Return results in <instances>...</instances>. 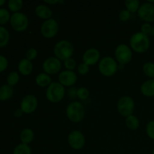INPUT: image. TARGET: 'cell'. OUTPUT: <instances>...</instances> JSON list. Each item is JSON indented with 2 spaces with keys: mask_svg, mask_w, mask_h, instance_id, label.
Returning <instances> with one entry per match:
<instances>
[{
  "mask_svg": "<svg viewBox=\"0 0 154 154\" xmlns=\"http://www.w3.org/2000/svg\"><path fill=\"white\" fill-rule=\"evenodd\" d=\"M129 45L132 51L138 54H143L147 52L150 48V38L141 32H138L131 36L129 39Z\"/></svg>",
  "mask_w": 154,
  "mask_h": 154,
  "instance_id": "cell-1",
  "label": "cell"
},
{
  "mask_svg": "<svg viewBox=\"0 0 154 154\" xmlns=\"http://www.w3.org/2000/svg\"><path fill=\"white\" fill-rule=\"evenodd\" d=\"M55 57L61 61H66L69 58H72L74 54L73 45L68 40H61L57 42L54 48Z\"/></svg>",
  "mask_w": 154,
  "mask_h": 154,
  "instance_id": "cell-2",
  "label": "cell"
},
{
  "mask_svg": "<svg viewBox=\"0 0 154 154\" xmlns=\"http://www.w3.org/2000/svg\"><path fill=\"white\" fill-rule=\"evenodd\" d=\"M66 114L69 120L72 123H80L85 115V109L81 102H72L66 107Z\"/></svg>",
  "mask_w": 154,
  "mask_h": 154,
  "instance_id": "cell-3",
  "label": "cell"
},
{
  "mask_svg": "<svg viewBox=\"0 0 154 154\" xmlns=\"http://www.w3.org/2000/svg\"><path fill=\"white\" fill-rule=\"evenodd\" d=\"M65 94H66L65 87L60 82L54 81L48 86L46 90L47 99L53 103H58L63 100Z\"/></svg>",
  "mask_w": 154,
  "mask_h": 154,
  "instance_id": "cell-4",
  "label": "cell"
},
{
  "mask_svg": "<svg viewBox=\"0 0 154 154\" xmlns=\"http://www.w3.org/2000/svg\"><path fill=\"white\" fill-rule=\"evenodd\" d=\"M118 69L117 61L111 57H105L99 60V70L102 75L111 77L115 75Z\"/></svg>",
  "mask_w": 154,
  "mask_h": 154,
  "instance_id": "cell-5",
  "label": "cell"
},
{
  "mask_svg": "<svg viewBox=\"0 0 154 154\" xmlns=\"http://www.w3.org/2000/svg\"><path fill=\"white\" fill-rule=\"evenodd\" d=\"M135 110V101L129 96H124L120 98L117 102V111L123 117H127L132 115Z\"/></svg>",
  "mask_w": 154,
  "mask_h": 154,
  "instance_id": "cell-6",
  "label": "cell"
},
{
  "mask_svg": "<svg viewBox=\"0 0 154 154\" xmlns=\"http://www.w3.org/2000/svg\"><path fill=\"white\" fill-rule=\"evenodd\" d=\"M116 60L121 65L128 64L132 61V51L130 47L125 44H120L116 48L115 52Z\"/></svg>",
  "mask_w": 154,
  "mask_h": 154,
  "instance_id": "cell-7",
  "label": "cell"
},
{
  "mask_svg": "<svg viewBox=\"0 0 154 154\" xmlns=\"http://www.w3.org/2000/svg\"><path fill=\"white\" fill-rule=\"evenodd\" d=\"M11 26L17 32H23L29 26V19L22 12H16L11 16Z\"/></svg>",
  "mask_w": 154,
  "mask_h": 154,
  "instance_id": "cell-8",
  "label": "cell"
},
{
  "mask_svg": "<svg viewBox=\"0 0 154 154\" xmlns=\"http://www.w3.org/2000/svg\"><path fill=\"white\" fill-rule=\"evenodd\" d=\"M58 31L59 23L54 18L45 20L41 26V33L45 38H52L56 36Z\"/></svg>",
  "mask_w": 154,
  "mask_h": 154,
  "instance_id": "cell-9",
  "label": "cell"
},
{
  "mask_svg": "<svg viewBox=\"0 0 154 154\" xmlns=\"http://www.w3.org/2000/svg\"><path fill=\"white\" fill-rule=\"evenodd\" d=\"M138 15L141 20L145 23L154 22V4L147 2L140 5Z\"/></svg>",
  "mask_w": 154,
  "mask_h": 154,
  "instance_id": "cell-10",
  "label": "cell"
},
{
  "mask_svg": "<svg viewBox=\"0 0 154 154\" xmlns=\"http://www.w3.org/2000/svg\"><path fill=\"white\" fill-rule=\"evenodd\" d=\"M69 146L74 150H81L85 145V137L80 130H74L68 136Z\"/></svg>",
  "mask_w": 154,
  "mask_h": 154,
  "instance_id": "cell-11",
  "label": "cell"
},
{
  "mask_svg": "<svg viewBox=\"0 0 154 154\" xmlns=\"http://www.w3.org/2000/svg\"><path fill=\"white\" fill-rule=\"evenodd\" d=\"M42 68L45 73L48 75H56L62 68V63L55 57H48L44 61Z\"/></svg>",
  "mask_w": 154,
  "mask_h": 154,
  "instance_id": "cell-12",
  "label": "cell"
},
{
  "mask_svg": "<svg viewBox=\"0 0 154 154\" xmlns=\"http://www.w3.org/2000/svg\"><path fill=\"white\" fill-rule=\"evenodd\" d=\"M38 107V99L34 95L29 94L23 98L20 103V109L25 114H32Z\"/></svg>",
  "mask_w": 154,
  "mask_h": 154,
  "instance_id": "cell-13",
  "label": "cell"
},
{
  "mask_svg": "<svg viewBox=\"0 0 154 154\" xmlns=\"http://www.w3.org/2000/svg\"><path fill=\"white\" fill-rule=\"evenodd\" d=\"M58 79L59 82L64 87H72L78 81V76L73 71L64 70L60 72Z\"/></svg>",
  "mask_w": 154,
  "mask_h": 154,
  "instance_id": "cell-14",
  "label": "cell"
},
{
  "mask_svg": "<svg viewBox=\"0 0 154 154\" xmlns=\"http://www.w3.org/2000/svg\"><path fill=\"white\" fill-rule=\"evenodd\" d=\"M100 60V52L96 48H89L84 53L82 57L83 63L90 66H93Z\"/></svg>",
  "mask_w": 154,
  "mask_h": 154,
  "instance_id": "cell-15",
  "label": "cell"
},
{
  "mask_svg": "<svg viewBox=\"0 0 154 154\" xmlns=\"http://www.w3.org/2000/svg\"><path fill=\"white\" fill-rule=\"evenodd\" d=\"M35 14L38 17L45 20H47L48 19H51V17L53 16L52 10L48 5L43 4L38 5L35 8Z\"/></svg>",
  "mask_w": 154,
  "mask_h": 154,
  "instance_id": "cell-16",
  "label": "cell"
},
{
  "mask_svg": "<svg viewBox=\"0 0 154 154\" xmlns=\"http://www.w3.org/2000/svg\"><path fill=\"white\" fill-rule=\"evenodd\" d=\"M33 70V65L31 61L26 58L22 59L18 63V71L23 75H29L32 73Z\"/></svg>",
  "mask_w": 154,
  "mask_h": 154,
  "instance_id": "cell-17",
  "label": "cell"
},
{
  "mask_svg": "<svg viewBox=\"0 0 154 154\" xmlns=\"http://www.w3.org/2000/svg\"><path fill=\"white\" fill-rule=\"evenodd\" d=\"M141 92L146 97H154V79L144 81L141 86Z\"/></svg>",
  "mask_w": 154,
  "mask_h": 154,
  "instance_id": "cell-18",
  "label": "cell"
},
{
  "mask_svg": "<svg viewBox=\"0 0 154 154\" xmlns=\"http://www.w3.org/2000/svg\"><path fill=\"white\" fill-rule=\"evenodd\" d=\"M35 83L38 87H48L52 83L51 76L46 73H40L36 76Z\"/></svg>",
  "mask_w": 154,
  "mask_h": 154,
  "instance_id": "cell-19",
  "label": "cell"
},
{
  "mask_svg": "<svg viewBox=\"0 0 154 154\" xmlns=\"http://www.w3.org/2000/svg\"><path fill=\"white\" fill-rule=\"evenodd\" d=\"M13 94L14 90L12 87H10L8 84L0 87V100H8L13 96Z\"/></svg>",
  "mask_w": 154,
  "mask_h": 154,
  "instance_id": "cell-20",
  "label": "cell"
},
{
  "mask_svg": "<svg viewBox=\"0 0 154 154\" xmlns=\"http://www.w3.org/2000/svg\"><path fill=\"white\" fill-rule=\"evenodd\" d=\"M34 137V132L31 129L26 128V129H24L23 130H22L20 138V141H22L23 144H28L33 141Z\"/></svg>",
  "mask_w": 154,
  "mask_h": 154,
  "instance_id": "cell-21",
  "label": "cell"
},
{
  "mask_svg": "<svg viewBox=\"0 0 154 154\" xmlns=\"http://www.w3.org/2000/svg\"><path fill=\"white\" fill-rule=\"evenodd\" d=\"M125 123H126L128 129H129L130 130H136L140 126L139 119L133 114L126 117Z\"/></svg>",
  "mask_w": 154,
  "mask_h": 154,
  "instance_id": "cell-22",
  "label": "cell"
},
{
  "mask_svg": "<svg viewBox=\"0 0 154 154\" xmlns=\"http://www.w3.org/2000/svg\"><path fill=\"white\" fill-rule=\"evenodd\" d=\"M10 35L5 27L0 26V48L6 46L9 42Z\"/></svg>",
  "mask_w": 154,
  "mask_h": 154,
  "instance_id": "cell-23",
  "label": "cell"
},
{
  "mask_svg": "<svg viewBox=\"0 0 154 154\" xmlns=\"http://www.w3.org/2000/svg\"><path fill=\"white\" fill-rule=\"evenodd\" d=\"M125 5L126 10L129 11L130 13H135L139 9L140 2L138 0H126L125 1Z\"/></svg>",
  "mask_w": 154,
  "mask_h": 154,
  "instance_id": "cell-24",
  "label": "cell"
},
{
  "mask_svg": "<svg viewBox=\"0 0 154 154\" xmlns=\"http://www.w3.org/2000/svg\"><path fill=\"white\" fill-rule=\"evenodd\" d=\"M143 72L146 76L154 79V63L147 62L143 65Z\"/></svg>",
  "mask_w": 154,
  "mask_h": 154,
  "instance_id": "cell-25",
  "label": "cell"
},
{
  "mask_svg": "<svg viewBox=\"0 0 154 154\" xmlns=\"http://www.w3.org/2000/svg\"><path fill=\"white\" fill-rule=\"evenodd\" d=\"M13 154H32L31 147L26 144H18L13 151Z\"/></svg>",
  "mask_w": 154,
  "mask_h": 154,
  "instance_id": "cell-26",
  "label": "cell"
},
{
  "mask_svg": "<svg viewBox=\"0 0 154 154\" xmlns=\"http://www.w3.org/2000/svg\"><path fill=\"white\" fill-rule=\"evenodd\" d=\"M23 5V2L22 0H9L8 3V6L10 11H13L14 13L18 12Z\"/></svg>",
  "mask_w": 154,
  "mask_h": 154,
  "instance_id": "cell-27",
  "label": "cell"
},
{
  "mask_svg": "<svg viewBox=\"0 0 154 154\" xmlns=\"http://www.w3.org/2000/svg\"><path fill=\"white\" fill-rule=\"evenodd\" d=\"M20 79V76L17 72H11L8 74L7 76V83L8 85L10 87L15 86L18 83Z\"/></svg>",
  "mask_w": 154,
  "mask_h": 154,
  "instance_id": "cell-28",
  "label": "cell"
},
{
  "mask_svg": "<svg viewBox=\"0 0 154 154\" xmlns=\"http://www.w3.org/2000/svg\"><path fill=\"white\" fill-rule=\"evenodd\" d=\"M10 19L11 16L8 11L5 8H0V25L7 23Z\"/></svg>",
  "mask_w": 154,
  "mask_h": 154,
  "instance_id": "cell-29",
  "label": "cell"
},
{
  "mask_svg": "<svg viewBox=\"0 0 154 154\" xmlns=\"http://www.w3.org/2000/svg\"><path fill=\"white\" fill-rule=\"evenodd\" d=\"M90 96V91L87 87H81L78 89L77 91V97L79 98L81 100H86Z\"/></svg>",
  "mask_w": 154,
  "mask_h": 154,
  "instance_id": "cell-30",
  "label": "cell"
},
{
  "mask_svg": "<svg viewBox=\"0 0 154 154\" xmlns=\"http://www.w3.org/2000/svg\"><path fill=\"white\" fill-rule=\"evenodd\" d=\"M146 133L147 136L154 140V120H150L146 126Z\"/></svg>",
  "mask_w": 154,
  "mask_h": 154,
  "instance_id": "cell-31",
  "label": "cell"
},
{
  "mask_svg": "<svg viewBox=\"0 0 154 154\" xmlns=\"http://www.w3.org/2000/svg\"><path fill=\"white\" fill-rule=\"evenodd\" d=\"M76 62L73 58H69L64 61V66L67 70L73 71L76 67Z\"/></svg>",
  "mask_w": 154,
  "mask_h": 154,
  "instance_id": "cell-32",
  "label": "cell"
},
{
  "mask_svg": "<svg viewBox=\"0 0 154 154\" xmlns=\"http://www.w3.org/2000/svg\"><path fill=\"white\" fill-rule=\"evenodd\" d=\"M38 56V51L35 48H29L28 51H26V59L29 61H32V60H35V59Z\"/></svg>",
  "mask_w": 154,
  "mask_h": 154,
  "instance_id": "cell-33",
  "label": "cell"
},
{
  "mask_svg": "<svg viewBox=\"0 0 154 154\" xmlns=\"http://www.w3.org/2000/svg\"><path fill=\"white\" fill-rule=\"evenodd\" d=\"M89 70H90V66L84 63H81V64L78 66V73L81 75H87L89 72Z\"/></svg>",
  "mask_w": 154,
  "mask_h": 154,
  "instance_id": "cell-34",
  "label": "cell"
},
{
  "mask_svg": "<svg viewBox=\"0 0 154 154\" xmlns=\"http://www.w3.org/2000/svg\"><path fill=\"white\" fill-rule=\"evenodd\" d=\"M130 17H131V13L129 11L126 10V9H123V10H122L120 12V14H119V18H120V20L123 21V22L129 20Z\"/></svg>",
  "mask_w": 154,
  "mask_h": 154,
  "instance_id": "cell-35",
  "label": "cell"
},
{
  "mask_svg": "<svg viewBox=\"0 0 154 154\" xmlns=\"http://www.w3.org/2000/svg\"><path fill=\"white\" fill-rule=\"evenodd\" d=\"M152 28H153V26L150 25V23H144V24H142V25H141V32L142 33H144V34L148 35L149 34H150V33H151Z\"/></svg>",
  "mask_w": 154,
  "mask_h": 154,
  "instance_id": "cell-36",
  "label": "cell"
},
{
  "mask_svg": "<svg viewBox=\"0 0 154 154\" xmlns=\"http://www.w3.org/2000/svg\"><path fill=\"white\" fill-rule=\"evenodd\" d=\"M8 65V60L4 57V56L0 55V72L5 70Z\"/></svg>",
  "mask_w": 154,
  "mask_h": 154,
  "instance_id": "cell-37",
  "label": "cell"
},
{
  "mask_svg": "<svg viewBox=\"0 0 154 154\" xmlns=\"http://www.w3.org/2000/svg\"><path fill=\"white\" fill-rule=\"evenodd\" d=\"M77 91H78V89H76L75 87H71L68 90V96H69V99H75L77 97Z\"/></svg>",
  "mask_w": 154,
  "mask_h": 154,
  "instance_id": "cell-38",
  "label": "cell"
},
{
  "mask_svg": "<svg viewBox=\"0 0 154 154\" xmlns=\"http://www.w3.org/2000/svg\"><path fill=\"white\" fill-rule=\"evenodd\" d=\"M45 3H47V4H57V3H64V1H60V0H51V1H50V0H45Z\"/></svg>",
  "mask_w": 154,
  "mask_h": 154,
  "instance_id": "cell-39",
  "label": "cell"
},
{
  "mask_svg": "<svg viewBox=\"0 0 154 154\" xmlns=\"http://www.w3.org/2000/svg\"><path fill=\"white\" fill-rule=\"evenodd\" d=\"M23 113V112L22 110H21L20 108H19V109H17L16 111H14V114L15 117H21V116H22Z\"/></svg>",
  "mask_w": 154,
  "mask_h": 154,
  "instance_id": "cell-40",
  "label": "cell"
},
{
  "mask_svg": "<svg viewBox=\"0 0 154 154\" xmlns=\"http://www.w3.org/2000/svg\"><path fill=\"white\" fill-rule=\"evenodd\" d=\"M5 3V0H0V6L3 5Z\"/></svg>",
  "mask_w": 154,
  "mask_h": 154,
  "instance_id": "cell-41",
  "label": "cell"
},
{
  "mask_svg": "<svg viewBox=\"0 0 154 154\" xmlns=\"http://www.w3.org/2000/svg\"><path fill=\"white\" fill-rule=\"evenodd\" d=\"M150 35L154 37V26H153V28H152V31H151V33H150Z\"/></svg>",
  "mask_w": 154,
  "mask_h": 154,
  "instance_id": "cell-42",
  "label": "cell"
},
{
  "mask_svg": "<svg viewBox=\"0 0 154 154\" xmlns=\"http://www.w3.org/2000/svg\"><path fill=\"white\" fill-rule=\"evenodd\" d=\"M151 154H154V149H153V151H152V153H151Z\"/></svg>",
  "mask_w": 154,
  "mask_h": 154,
  "instance_id": "cell-43",
  "label": "cell"
}]
</instances>
